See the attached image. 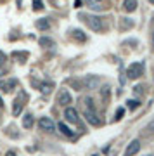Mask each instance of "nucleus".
<instances>
[{
    "label": "nucleus",
    "instance_id": "13",
    "mask_svg": "<svg viewBox=\"0 0 154 156\" xmlns=\"http://www.w3.org/2000/svg\"><path fill=\"white\" fill-rule=\"evenodd\" d=\"M33 123H35V120H33V115H31V113H26V115L23 116V127L24 128H31Z\"/></svg>",
    "mask_w": 154,
    "mask_h": 156
},
{
    "label": "nucleus",
    "instance_id": "22",
    "mask_svg": "<svg viewBox=\"0 0 154 156\" xmlns=\"http://www.w3.org/2000/svg\"><path fill=\"white\" fill-rule=\"evenodd\" d=\"M5 61H7V56L2 52V50H0V66H4V64H5Z\"/></svg>",
    "mask_w": 154,
    "mask_h": 156
},
{
    "label": "nucleus",
    "instance_id": "18",
    "mask_svg": "<svg viewBox=\"0 0 154 156\" xmlns=\"http://www.w3.org/2000/svg\"><path fill=\"white\" fill-rule=\"evenodd\" d=\"M83 106H85V109H95L94 99H92V97H85V99H83Z\"/></svg>",
    "mask_w": 154,
    "mask_h": 156
},
{
    "label": "nucleus",
    "instance_id": "15",
    "mask_svg": "<svg viewBox=\"0 0 154 156\" xmlns=\"http://www.w3.org/2000/svg\"><path fill=\"white\" fill-rule=\"evenodd\" d=\"M37 28H38V30H42V31H45V30H49V28H50V23H49V19H38V21H37Z\"/></svg>",
    "mask_w": 154,
    "mask_h": 156
},
{
    "label": "nucleus",
    "instance_id": "26",
    "mask_svg": "<svg viewBox=\"0 0 154 156\" xmlns=\"http://www.w3.org/2000/svg\"><path fill=\"white\" fill-rule=\"evenodd\" d=\"M140 92H142V87H140V85H137V87H135V94H140Z\"/></svg>",
    "mask_w": 154,
    "mask_h": 156
},
{
    "label": "nucleus",
    "instance_id": "29",
    "mask_svg": "<svg viewBox=\"0 0 154 156\" xmlns=\"http://www.w3.org/2000/svg\"><path fill=\"white\" fill-rule=\"evenodd\" d=\"M4 106V101H2V97H0V108Z\"/></svg>",
    "mask_w": 154,
    "mask_h": 156
},
{
    "label": "nucleus",
    "instance_id": "9",
    "mask_svg": "<svg viewBox=\"0 0 154 156\" xmlns=\"http://www.w3.org/2000/svg\"><path fill=\"white\" fill-rule=\"evenodd\" d=\"M16 87V80H4V82H0V90H4L5 94L12 92Z\"/></svg>",
    "mask_w": 154,
    "mask_h": 156
},
{
    "label": "nucleus",
    "instance_id": "5",
    "mask_svg": "<svg viewBox=\"0 0 154 156\" xmlns=\"http://www.w3.org/2000/svg\"><path fill=\"white\" fill-rule=\"evenodd\" d=\"M83 21L87 23L90 28L94 30V31H100L102 30V21H100V17H95V16H83Z\"/></svg>",
    "mask_w": 154,
    "mask_h": 156
},
{
    "label": "nucleus",
    "instance_id": "16",
    "mask_svg": "<svg viewBox=\"0 0 154 156\" xmlns=\"http://www.w3.org/2000/svg\"><path fill=\"white\" fill-rule=\"evenodd\" d=\"M59 132H61V134H64L66 137H73V135H75V134H73V130H69L64 123H59Z\"/></svg>",
    "mask_w": 154,
    "mask_h": 156
},
{
    "label": "nucleus",
    "instance_id": "27",
    "mask_svg": "<svg viewBox=\"0 0 154 156\" xmlns=\"http://www.w3.org/2000/svg\"><path fill=\"white\" fill-rule=\"evenodd\" d=\"M5 156H16V153H14V151H7Z\"/></svg>",
    "mask_w": 154,
    "mask_h": 156
},
{
    "label": "nucleus",
    "instance_id": "25",
    "mask_svg": "<svg viewBox=\"0 0 154 156\" xmlns=\"http://www.w3.org/2000/svg\"><path fill=\"white\" fill-rule=\"evenodd\" d=\"M145 130H147V132H154V120L151 123H149L147 127H145Z\"/></svg>",
    "mask_w": 154,
    "mask_h": 156
},
{
    "label": "nucleus",
    "instance_id": "17",
    "mask_svg": "<svg viewBox=\"0 0 154 156\" xmlns=\"http://www.w3.org/2000/svg\"><path fill=\"white\" fill-rule=\"evenodd\" d=\"M100 94H102V101L107 102V101H109V94H111V87L109 85H106L104 89H100Z\"/></svg>",
    "mask_w": 154,
    "mask_h": 156
},
{
    "label": "nucleus",
    "instance_id": "19",
    "mask_svg": "<svg viewBox=\"0 0 154 156\" xmlns=\"http://www.w3.org/2000/svg\"><path fill=\"white\" fill-rule=\"evenodd\" d=\"M100 4H102V0H87V5L92 9H100Z\"/></svg>",
    "mask_w": 154,
    "mask_h": 156
},
{
    "label": "nucleus",
    "instance_id": "20",
    "mask_svg": "<svg viewBox=\"0 0 154 156\" xmlns=\"http://www.w3.org/2000/svg\"><path fill=\"white\" fill-rule=\"evenodd\" d=\"M138 106H140V102H138L137 99H132V101H128V108H130V109H137Z\"/></svg>",
    "mask_w": 154,
    "mask_h": 156
},
{
    "label": "nucleus",
    "instance_id": "28",
    "mask_svg": "<svg viewBox=\"0 0 154 156\" xmlns=\"http://www.w3.org/2000/svg\"><path fill=\"white\" fill-rule=\"evenodd\" d=\"M4 73H5V71H4V69H2V68H0V76H4Z\"/></svg>",
    "mask_w": 154,
    "mask_h": 156
},
{
    "label": "nucleus",
    "instance_id": "2",
    "mask_svg": "<svg viewBox=\"0 0 154 156\" xmlns=\"http://www.w3.org/2000/svg\"><path fill=\"white\" fill-rule=\"evenodd\" d=\"M38 127H40V130H44V132H47V134L55 132V125H54V122H52L49 116H42L38 120Z\"/></svg>",
    "mask_w": 154,
    "mask_h": 156
},
{
    "label": "nucleus",
    "instance_id": "11",
    "mask_svg": "<svg viewBox=\"0 0 154 156\" xmlns=\"http://www.w3.org/2000/svg\"><path fill=\"white\" fill-rule=\"evenodd\" d=\"M40 47H45V49H52V47H55V42L52 38H49V37H42V38L38 40Z\"/></svg>",
    "mask_w": 154,
    "mask_h": 156
},
{
    "label": "nucleus",
    "instance_id": "8",
    "mask_svg": "<svg viewBox=\"0 0 154 156\" xmlns=\"http://www.w3.org/2000/svg\"><path fill=\"white\" fill-rule=\"evenodd\" d=\"M140 151V140L138 139H133L130 144H128L127 151H125V156H135Z\"/></svg>",
    "mask_w": 154,
    "mask_h": 156
},
{
    "label": "nucleus",
    "instance_id": "6",
    "mask_svg": "<svg viewBox=\"0 0 154 156\" xmlns=\"http://www.w3.org/2000/svg\"><path fill=\"white\" fill-rule=\"evenodd\" d=\"M85 120L90 125H94V127H99L100 125V116L97 115L95 109H85Z\"/></svg>",
    "mask_w": 154,
    "mask_h": 156
},
{
    "label": "nucleus",
    "instance_id": "14",
    "mask_svg": "<svg viewBox=\"0 0 154 156\" xmlns=\"http://www.w3.org/2000/svg\"><path fill=\"white\" fill-rule=\"evenodd\" d=\"M123 9L127 12H133L137 9V0H125L123 2Z\"/></svg>",
    "mask_w": 154,
    "mask_h": 156
},
{
    "label": "nucleus",
    "instance_id": "10",
    "mask_svg": "<svg viewBox=\"0 0 154 156\" xmlns=\"http://www.w3.org/2000/svg\"><path fill=\"white\" fill-rule=\"evenodd\" d=\"M23 106H24V102H23L21 99H16L14 101V106H12V115H14V116H19L23 113Z\"/></svg>",
    "mask_w": 154,
    "mask_h": 156
},
{
    "label": "nucleus",
    "instance_id": "30",
    "mask_svg": "<svg viewBox=\"0 0 154 156\" xmlns=\"http://www.w3.org/2000/svg\"><path fill=\"white\" fill-rule=\"evenodd\" d=\"M149 2H151V4H154V0H149Z\"/></svg>",
    "mask_w": 154,
    "mask_h": 156
},
{
    "label": "nucleus",
    "instance_id": "24",
    "mask_svg": "<svg viewBox=\"0 0 154 156\" xmlns=\"http://www.w3.org/2000/svg\"><path fill=\"white\" fill-rule=\"evenodd\" d=\"M71 85H75V87H76V90H82V85H80V82H78V80H71Z\"/></svg>",
    "mask_w": 154,
    "mask_h": 156
},
{
    "label": "nucleus",
    "instance_id": "1",
    "mask_svg": "<svg viewBox=\"0 0 154 156\" xmlns=\"http://www.w3.org/2000/svg\"><path fill=\"white\" fill-rule=\"evenodd\" d=\"M144 73V62H132V64H128L127 68V76L130 80H137V78L142 76Z\"/></svg>",
    "mask_w": 154,
    "mask_h": 156
},
{
    "label": "nucleus",
    "instance_id": "4",
    "mask_svg": "<svg viewBox=\"0 0 154 156\" xmlns=\"http://www.w3.org/2000/svg\"><path fill=\"white\" fill-rule=\"evenodd\" d=\"M55 99H57V102H59L61 106H69V104H71V94H69V90L68 89H61L59 92H57V97H55Z\"/></svg>",
    "mask_w": 154,
    "mask_h": 156
},
{
    "label": "nucleus",
    "instance_id": "23",
    "mask_svg": "<svg viewBox=\"0 0 154 156\" xmlns=\"http://www.w3.org/2000/svg\"><path fill=\"white\" fill-rule=\"evenodd\" d=\"M123 113H125V109H123V108H120V109H118V113H116V120H121Z\"/></svg>",
    "mask_w": 154,
    "mask_h": 156
},
{
    "label": "nucleus",
    "instance_id": "31",
    "mask_svg": "<svg viewBox=\"0 0 154 156\" xmlns=\"http://www.w3.org/2000/svg\"><path fill=\"white\" fill-rule=\"evenodd\" d=\"M152 42H154V33H152Z\"/></svg>",
    "mask_w": 154,
    "mask_h": 156
},
{
    "label": "nucleus",
    "instance_id": "12",
    "mask_svg": "<svg viewBox=\"0 0 154 156\" xmlns=\"http://www.w3.org/2000/svg\"><path fill=\"white\" fill-rule=\"evenodd\" d=\"M71 38H75L76 42H85L87 40V35L83 33L82 30H71Z\"/></svg>",
    "mask_w": 154,
    "mask_h": 156
},
{
    "label": "nucleus",
    "instance_id": "7",
    "mask_svg": "<svg viewBox=\"0 0 154 156\" xmlns=\"http://www.w3.org/2000/svg\"><path fill=\"white\" fill-rule=\"evenodd\" d=\"M64 116H66V120L69 123H75V125H78V123H80L78 111L75 109V108H71V106H66V109H64Z\"/></svg>",
    "mask_w": 154,
    "mask_h": 156
},
{
    "label": "nucleus",
    "instance_id": "21",
    "mask_svg": "<svg viewBox=\"0 0 154 156\" xmlns=\"http://www.w3.org/2000/svg\"><path fill=\"white\" fill-rule=\"evenodd\" d=\"M42 0H33V9L35 11H40V9H42Z\"/></svg>",
    "mask_w": 154,
    "mask_h": 156
},
{
    "label": "nucleus",
    "instance_id": "3",
    "mask_svg": "<svg viewBox=\"0 0 154 156\" xmlns=\"http://www.w3.org/2000/svg\"><path fill=\"white\" fill-rule=\"evenodd\" d=\"M83 85H85L88 90L99 89V85H100V76H97V75H87V76L83 78Z\"/></svg>",
    "mask_w": 154,
    "mask_h": 156
}]
</instances>
